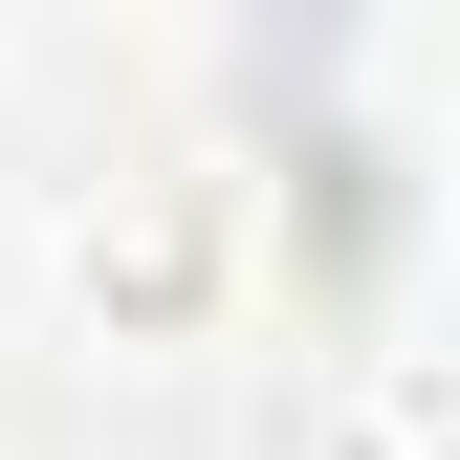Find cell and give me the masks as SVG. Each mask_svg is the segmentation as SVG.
I'll return each mask as SVG.
<instances>
[{
    "label": "cell",
    "mask_w": 460,
    "mask_h": 460,
    "mask_svg": "<svg viewBox=\"0 0 460 460\" xmlns=\"http://www.w3.org/2000/svg\"><path fill=\"white\" fill-rule=\"evenodd\" d=\"M66 307L110 351H198L242 307V176L219 154H110V176H66Z\"/></svg>",
    "instance_id": "1"
},
{
    "label": "cell",
    "mask_w": 460,
    "mask_h": 460,
    "mask_svg": "<svg viewBox=\"0 0 460 460\" xmlns=\"http://www.w3.org/2000/svg\"><path fill=\"white\" fill-rule=\"evenodd\" d=\"M285 460H460V373L373 329V351H329L307 394H285Z\"/></svg>",
    "instance_id": "2"
}]
</instances>
